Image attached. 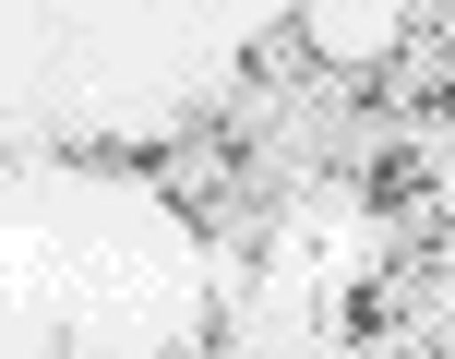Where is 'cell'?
<instances>
[{"mask_svg": "<svg viewBox=\"0 0 455 359\" xmlns=\"http://www.w3.org/2000/svg\"><path fill=\"white\" fill-rule=\"evenodd\" d=\"M144 168H156V192L180 203L192 227H228V216H240V192H251V144L216 132V120H192V132L144 144Z\"/></svg>", "mask_w": 455, "mask_h": 359, "instance_id": "6da1fadb", "label": "cell"}, {"mask_svg": "<svg viewBox=\"0 0 455 359\" xmlns=\"http://www.w3.org/2000/svg\"><path fill=\"white\" fill-rule=\"evenodd\" d=\"M240 72H251V84H312V72H323V60H312V24H299V12H275L264 36L240 48Z\"/></svg>", "mask_w": 455, "mask_h": 359, "instance_id": "7a4b0ae2", "label": "cell"}]
</instances>
